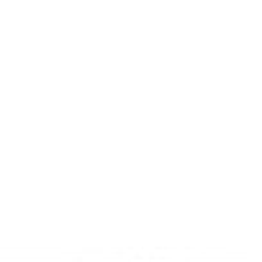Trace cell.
Here are the masks:
<instances>
[]
</instances>
